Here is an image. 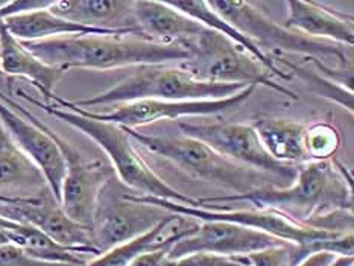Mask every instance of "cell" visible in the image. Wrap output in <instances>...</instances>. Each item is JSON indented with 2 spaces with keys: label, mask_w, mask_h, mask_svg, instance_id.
Returning <instances> with one entry per match:
<instances>
[{
  "label": "cell",
  "mask_w": 354,
  "mask_h": 266,
  "mask_svg": "<svg viewBox=\"0 0 354 266\" xmlns=\"http://www.w3.org/2000/svg\"><path fill=\"white\" fill-rule=\"evenodd\" d=\"M20 225H21V224H19V222H14V220L5 219V218L0 216V230L5 231L6 236H10L11 233L17 231L19 228H20Z\"/></svg>",
  "instance_id": "cell-32"
},
{
  "label": "cell",
  "mask_w": 354,
  "mask_h": 266,
  "mask_svg": "<svg viewBox=\"0 0 354 266\" xmlns=\"http://www.w3.org/2000/svg\"><path fill=\"white\" fill-rule=\"evenodd\" d=\"M190 59L183 68L196 79L216 84H242V86H265L279 93L298 99L286 87L271 79V73L248 55L237 44L214 30L207 29L190 43Z\"/></svg>",
  "instance_id": "cell-7"
},
{
  "label": "cell",
  "mask_w": 354,
  "mask_h": 266,
  "mask_svg": "<svg viewBox=\"0 0 354 266\" xmlns=\"http://www.w3.org/2000/svg\"><path fill=\"white\" fill-rule=\"evenodd\" d=\"M136 26L151 41L163 44H189L201 35L205 28L186 14L176 11L166 2H134Z\"/></svg>",
  "instance_id": "cell-17"
},
{
  "label": "cell",
  "mask_w": 354,
  "mask_h": 266,
  "mask_svg": "<svg viewBox=\"0 0 354 266\" xmlns=\"http://www.w3.org/2000/svg\"><path fill=\"white\" fill-rule=\"evenodd\" d=\"M294 245H283L256 251L246 257L250 266H290V248Z\"/></svg>",
  "instance_id": "cell-28"
},
{
  "label": "cell",
  "mask_w": 354,
  "mask_h": 266,
  "mask_svg": "<svg viewBox=\"0 0 354 266\" xmlns=\"http://www.w3.org/2000/svg\"><path fill=\"white\" fill-rule=\"evenodd\" d=\"M0 266H63L55 263H48L29 257L20 247L8 243L0 247Z\"/></svg>",
  "instance_id": "cell-29"
},
{
  "label": "cell",
  "mask_w": 354,
  "mask_h": 266,
  "mask_svg": "<svg viewBox=\"0 0 354 266\" xmlns=\"http://www.w3.org/2000/svg\"><path fill=\"white\" fill-rule=\"evenodd\" d=\"M21 44L44 64L63 72L71 68L111 70L131 66H157L171 61L184 63L192 55L190 43L163 44L129 35H71Z\"/></svg>",
  "instance_id": "cell-1"
},
{
  "label": "cell",
  "mask_w": 354,
  "mask_h": 266,
  "mask_svg": "<svg viewBox=\"0 0 354 266\" xmlns=\"http://www.w3.org/2000/svg\"><path fill=\"white\" fill-rule=\"evenodd\" d=\"M5 196H6V193H0V201H3Z\"/></svg>",
  "instance_id": "cell-35"
},
{
  "label": "cell",
  "mask_w": 354,
  "mask_h": 266,
  "mask_svg": "<svg viewBox=\"0 0 354 266\" xmlns=\"http://www.w3.org/2000/svg\"><path fill=\"white\" fill-rule=\"evenodd\" d=\"M248 86L242 84H216L196 79L184 68L140 66L127 78L114 84L109 90L73 105L86 110L90 106L129 104L136 101H213L233 96Z\"/></svg>",
  "instance_id": "cell-6"
},
{
  "label": "cell",
  "mask_w": 354,
  "mask_h": 266,
  "mask_svg": "<svg viewBox=\"0 0 354 266\" xmlns=\"http://www.w3.org/2000/svg\"><path fill=\"white\" fill-rule=\"evenodd\" d=\"M37 124L58 144L63 154L66 173L61 186L59 205L66 215L91 230L97 198L104 186L114 177L113 166L102 160H86L73 144L35 116Z\"/></svg>",
  "instance_id": "cell-12"
},
{
  "label": "cell",
  "mask_w": 354,
  "mask_h": 266,
  "mask_svg": "<svg viewBox=\"0 0 354 266\" xmlns=\"http://www.w3.org/2000/svg\"><path fill=\"white\" fill-rule=\"evenodd\" d=\"M290 245L266 233L251 230L228 222H199L198 230L178 240L167 253L169 260H175L194 253H212L219 256H248L266 248Z\"/></svg>",
  "instance_id": "cell-15"
},
{
  "label": "cell",
  "mask_w": 354,
  "mask_h": 266,
  "mask_svg": "<svg viewBox=\"0 0 354 266\" xmlns=\"http://www.w3.org/2000/svg\"><path fill=\"white\" fill-rule=\"evenodd\" d=\"M284 28L315 40H324L339 46L354 44L353 20L328 11L315 2H288V19Z\"/></svg>",
  "instance_id": "cell-19"
},
{
  "label": "cell",
  "mask_w": 354,
  "mask_h": 266,
  "mask_svg": "<svg viewBox=\"0 0 354 266\" xmlns=\"http://www.w3.org/2000/svg\"><path fill=\"white\" fill-rule=\"evenodd\" d=\"M172 213L157 205L136 202L111 178L97 198L91 238L99 254L149 233Z\"/></svg>",
  "instance_id": "cell-9"
},
{
  "label": "cell",
  "mask_w": 354,
  "mask_h": 266,
  "mask_svg": "<svg viewBox=\"0 0 354 266\" xmlns=\"http://www.w3.org/2000/svg\"><path fill=\"white\" fill-rule=\"evenodd\" d=\"M166 266H250L245 256H219L212 253H194L175 260H167Z\"/></svg>",
  "instance_id": "cell-27"
},
{
  "label": "cell",
  "mask_w": 354,
  "mask_h": 266,
  "mask_svg": "<svg viewBox=\"0 0 354 266\" xmlns=\"http://www.w3.org/2000/svg\"><path fill=\"white\" fill-rule=\"evenodd\" d=\"M330 266H354V256H337Z\"/></svg>",
  "instance_id": "cell-33"
},
{
  "label": "cell",
  "mask_w": 354,
  "mask_h": 266,
  "mask_svg": "<svg viewBox=\"0 0 354 266\" xmlns=\"http://www.w3.org/2000/svg\"><path fill=\"white\" fill-rule=\"evenodd\" d=\"M342 163L310 162L298 166L297 177L286 187H266L243 195H224L198 200L204 209L224 202H251L260 210H277L299 222L335 210L353 211L351 178Z\"/></svg>",
  "instance_id": "cell-2"
},
{
  "label": "cell",
  "mask_w": 354,
  "mask_h": 266,
  "mask_svg": "<svg viewBox=\"0 0 354 266\" xmlns=\"http://www.w3.org/2000/svg\"><path fill=\"white\" fill-rule=\"evenodd\" d=\"M0 68L6 75L29 79L48 102L55 96L57 84L66 73L34 57L17 38L8 32L2 21H0Z\"/></svg>",
  "instance_id": "cell-20"
},
{
  "label": "cell",
  "mask_w": 354,
  "mask_h": 266,
  "mask_svg": "<svg viewBox=\"0 0 354 266\" xmlns=\"http://www.w3.org/2000/svg\"><path fill=\"white\" fill-rule=\"evenodd\" d=\"M0 122L15 144L40 169L52 195L59 202L66 164L58 144L37 124L35 114L3 91H0Z\"/></svg>",
  "instance_id": "cell-13"
},
{
  "label": "cell",
  "mask_w": 354,
  "mask_h": 266,
  "mask_svg": "<svg viewBox=\"0 0 354 266\" xmlns=\"http://www.w3.org/2000/svg\"><path fill=\"white\" fill-rule=\"evenodd\" d=\"M198 220L174 215L172 213L160 225L152 228L149 233L105 251V253L99 254L96 258L87 262L84 266H129L138 256L145 253L158 249H171L174 243L194 234L198 230Z\"/></svg>",
  "instance_id": "cell-16"
},
{
  "label": "cell",
  "mask_w": 354,
  "mask_h": 266,
  "mask_svg": "<svg viewBox=\"0 0 354 266\" xmlns=\"http://www.w3.org/2000/svg\"><path fill=\"white\" fill-rule=\"evenodd\" d=\"M134 2L127 0H55L49 10L58 17L99 29H138Z\"/></svg>",
  "instance_id": "cell-21"
},
{
  "label": "cell",
  "mask_w": 354,
  "mask_h": 266,
  "mask_svg": "<svg viewBox=\"0 0 354 266\" xmlns=\"http://www.w3.org/2000/svg\"><path fill=\"white\" fill-rule=\"evenodd\" d=\"M178 126L183 135L205 143L218 154L237 164L251 167L254 171L279 180L281 187L292 184L297 177L298 166L280 163L269 155L252 125L224 124V122L218 124L180 122Z\"/></svg>",
  "instance_id": "cell-8"
},
{
  "label": "cell",
  "mask_w": 354,
  "mask_h": 266,
  "mask_svg": "<svg viewBox=\"0 0 354 266\" xmlns=\"http://www.w3.org/2000/svg\"><path fill=\"white\" fill-rule=\"evenodd\" d=\"M5 3H6V2H2V0H0V8H2Z\"/></svg>",
  "instance_id": "cell-36"
},
{
  "label": "cell",
  "mask_w": 354,
  "mask_h": 266,
  "mask_svg": "<svg viewBox=\"0 0 354 266\" xmlns=\"http://www.w3.org/2000/svg\"><path fill=\"white\" fill-rule=\"evenodd\" d=\"M127 129L131 139L142 144L152 154L174 163L189 177L203 180L210 184L232 189L234 195H243L259 189L277 187L274 178L251 167L237 164L222 157L205 143L187 135H151Z\"/></svg>",
  "instance_id": "cell-4"
},
{
  "label": "cell",
  "mask_w": 354,
  "mask_h": 266,
  "mask_svg": "<svg viewBox=\"0 0 354 266\" xmlns=\"http://www.w3.org/2000/svg\"><path fill=\"white\" fill-rule=\"evenodd\" d=\"M2 23L8 32L21 43L50 40V38L71 35H140L146 38L140 32V29L111 30L80 25V23L58 17L49 8L14 15V17L6 19Z\"/></svg>",
  "instance_id": "cell-18"
},
{
  "label": "cell",
  "mask_w": 354,
  "mask_h": 266,
  "mask_svg": "<svg viewBox=\"0 0 354 266\" xmlns=\"http://www.w3.org/2000/svg\"><path fill=\"white\" fill-rule=\"evenodd\" d=\"M209 5L263 52L265 49H271L274 52L304 53L309 58L317 59L332 57L341 61L342 64L351 66L339 44L315 40V38L277 25L248 2H241V0L227 2L224 0V2H209Z\"/></svg>",
  "instance_id": "cell-11"
},
{
  "label": "cell",
  "mask_w": 354,
  "mask_h": 266,
  "mask_svg": "<svg viewBox=\"0 0 354 266\" xmlns=\"http://www.w3.org/2000/svg\"><path fill=\"white\" fill-rule=\"evenodd\" d=\"M15 95L25 99L26 102L38 106V108H43L50 116L63 120L64 124L71 125L72 128L90 137L105 152L106 157L110 158V164L113 166L114 172L118 173L122 184L140 192L136 195L163 198V200L186 204L190 205V207H201L198 200L184 195L180 190L167 184L163 178H160L145 163V160L134 148V140L131 139L123 126L90 117L80 106L73 105L72 101H66V99L57 95L52 97V101L57 105L37 101L35 97L29 96L26 91L20 88L15 91Z\"/></svg>",
  "instance_id": "cell-3"
},
{
  "label": "cell",
  "mask_w": 354,
  "mask_h": 266,
  "mask_svg": "<svg viewBox=\"0 0 354 266\" xmlns=\"http://www.w3.org/2000/svg\"><path fill=\"white\" fill-rule=\"evenodd\" d=\"M259 139L268 154L277 162L289 166H301L310 163L304 146L306 125L289 119L260 117L254 120Z\"/></svg>",
  "instance_id": "cell-22"
},
{
  "label": "cell",
  "mask_w": 354,
  "mask_h": 266,
  "mask_svg": "<svg viewBox=\"0 0 354 266\" xmlns=\"http://www.w3.org/2000/svg\"><path fill=\"white\" fill-rule=\"evenodd\" d=\"M129 200L136 202H143L149 205H157L174 215L195 219L198 222H228L242 225L251 230L266 233L272 238L280 239L286 243L294 245L290 248V266H298L306 257L321 251L330 239H335L337 233H330L319 230L299 222L298 219L286 215V213L277 210H222V209H204V207H190L186 204L174 202L163 198L127 193Z\"/></svg>",
  "instance_id": "cell-5"
},
{
  "label": "cell",
  "mask_w": 354,
  "mask_h": 266,
  "mask_svg": "<svg viewBox=\"0 0 354 266\" xmlns=\"http://www.w3.org/2000/svg\"><path fill=\"white\" fill-rule=\"evenodd\" d=\"M274 63L275 61H280L286 67H289L292 72H295V75H298L299 78H303L304 81H307L313 87V90L317 91V93L326 96L328 99H332V101H336L339 104L342 108L348 110L353 114V108H354V104H353V91L347 90L345 87H341L339 84L328 79L327 76H321L315 72L307 70V68L299 67L294 63H290L286 58H281V57H272Z\"/></svg>",
  "instance_id": "cell-26"
},
{
  "label": "cell",
  "mask_w": 354,
  "mask_h": 266,
  "mask_svg": "<svg viewBox=\"0 0 354 266\" xmlns=\"http://www.w3.org/2000/svg\"><path fill=\"white\" fill-rule=\"evenodd\" d=\"M166 3L175 8L176 11L186 14L187 17L196 20L199 25H203L204 28L214 30V32L228 38L230 41L237 44L239 48L243 49L248 55H251L254 59H256L257 63L263 66L271 75L279 76V78L284 81H289L292 78V75L283 72L280 67H277L271 55H268L266 52L257 48V46L254 44L248 37L243 35L241 30H239L236 26H233L228 20L221 17V15L209 5V2H204V0H199V2L187 0V2H166Z\"/></svg>",
  "instance_id": "cell-23"
},
{
  "label": "cell",
  "mask_w": 354,
  "mask_h": 266,
  "mask_svg": "<svg viewBox=\"0 0 354 266\" xmlns=\"http://www.w3.org/2000/svg\"><path fill=\"white\" fill-rule=\"evenodd\" d=\"M167 253L169 249H158L151 251V253H145L142 256H138L129 266H166L169 260Z\"/></svg>",
  "instance_id": "cell-30"
},
{
  "label": "cell",
  "mask_w": 354,
  "mask_h": 266,
  "mask_svg": "<svg viewBox=\"0 0 354 266\" xmlns=\"http://www.w3.org/2000/svg\"><path fill=\"white\" fill-rule=\"evenodd\" d=\"M8 243H11V242H10V239H8L6 233H5V231H2V230H0V247L8 245Z\"/></svg>",
  "instance_id": "cell-34"
},
{
  "label": "cell",
  "mask_w": 354,
  "mask_h": 266,
  "mask_svg": "<svg viewBox=\"0 0 354 266\" xmlns=\"http://www.w3.org/2000/svg\"><path fill=\"white\" fill-rule=\"evenodd\" d=\"M336 257L337 256L327 253V251H321V253H315L309 257H306L298 266H330Z\"/></svg>",
  "instance_id": "cell-31"
},
{
  "label": "cell",
  "mask_w": 354,
  "mask_h": 266,
  "mask_svg": "<svg viewBox=\"0 0 354 266\" xmlns=\"http://www.w3.org/2000/svg\"><path fill=\"white\" fill-rule=\"evenodd\" d=\"M0 187L37 192L49 187L40 169L30 162L0 122Z\"/></svg>",
  "instance_id": "cell-24"
},
{
  "label": "cell",
  "mask_w": 354,
  "mask_h": 266,
  "mask_svg": "<svg viewBox=\"0 0 354 266\" xmlns=\"http://www.w3.org/2000/svg\"><path fill=\"white\" fill-rule=\"evenodd\" d=\"M257 86H248L239 93L225 99H210V101H136L122 104L110 113H95L81 108L87 116L110 122L119 126L136 129L137 126L149 125L158 120H176L192 116H214L239 110L254 95Z\"/></svg>",
  "instance_id": "cell-14"
},
{
  "label": "cell",
  "mask_w": 354,
  "mask_h": 266,
  "mask_svg": "<svg viewBox=\"0 0 354 266\" xmlns=\"http://www.w3.org/2000/svg\"><path fill=\"white\" fill-rule=\"evenodd\" d=\"M0 216L34 227L59 247L78 254L99 256L90 228L68 218L49 187L28 195H6L0 201Z\"/></svg>",
  "instance_id": "cell-10"
},
{
  "label": "cell",
  "mask_w": 354,
  "mask_h": 266,
  "mask_svg": "<svg viewBox=\"0 0 354 266\" xmlns=\"http://www.w3.org/2000/svg\"><path fill=\"white\" fill-rule=\"evenodd\" d=\"M341 144L337 129L330 124H315L306 128L304 146L309 162H328Z\"/></svg>",
  "instance_id": "cell-25"
}]
</instances>
